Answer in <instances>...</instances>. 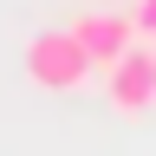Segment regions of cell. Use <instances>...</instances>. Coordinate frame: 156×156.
<instances>
[{"instance_id": "277c9868", "label": "cell", "mask_w": 156, "mask_h": 156, "mask_svg": "<svg viewBox=\"0 0 156 156\" xmlns=\"http://www.w3.org/2000/svg\"><path fill=\"white\" fill-rule=\"evenodd\" d=\"M130 20H136V33H143V39H156V0H136Z\"/></svg>"}, {"instance_id": "7a4b0ae2", "label": "cell", "mask_w": 156, "mask_h": 156, "mask_svg": "<svg viewBox=\"0 0 156 156\" xmlns=\"http://www.w3.org/2000/svg\"><path fill=\"white\" fill-rule=\"evenodd\" d=\"M104 98L117 117H143L156 111V39H136V46L104 72Z\"/></svg>"}, {"instance_id": "3957f363", "label": "cell", "mask_w": 156, "mask_h": 156, "mask_svg": "<svg viewBox=\"0 0 156 156\" xmlns=\"http://www.w3.org/2000/svg\"><path fill=\"white\" fill-rule=\"evenodd\" d=\"M72 33H78V46L91 52V65H98V72H111L117 58L143 39L130 13H104V7H98V13H78V20H72Z\"/></svg>"}, {"instance_id": "6da1fadb", "label": "cell", "mask_w": 156, "mask_h": 156, "mask_svg": "<svg viewBox=\"0 0 156 156\" xmlns=\"http://www.w3.org/2000/svg\"><path fill=\"white\" fill-rule=\"evenodd\" d=\"M91 72H98V65H91V52L78 46L72 26L33 33V39H26V78H33V85H46V91H78Z\"/></svg>"}]
</instances>
